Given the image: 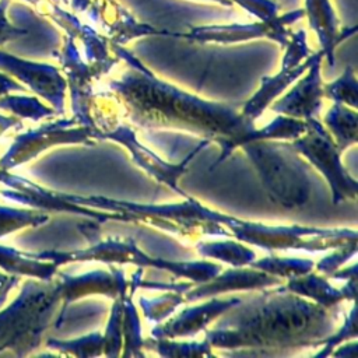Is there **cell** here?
I'll list each match as a JSON object with an SVG mask.
<instances>
[{
  "label": "cell",
  "mask_w": 358,
  "mask_h": 358,
  "mask_svg": "<svg viewBox=\"0 0 358 358\" xmlns=\"http://www.w3.org/2000/svg\"><path fill=\"white\" fill-rule=\"evenodd\" d=\"M11 91H25V87L10 78L7 74L0 73V96L10 94Z\"/></svg>",
  "instance_id": "52a82bcc"
},
{
  "label": "cell",
  "mask_w": 358,
  "mask_h": 358,
  "mask_svg": "<svg viewBox=\"0 0 358 358\" xmlns=\"http://www.w3.org/2000/svg\"><path fill=\"white\" fill-rule=\"evenodd\" d=\"M8 292H10V291H4V292H1V294H0V309H1V306L4 305V302H6V299H7Z\"/></svg>",
  "instance_id": "30bf717a"
},
{
  "label": "cell",
  "mask_w": 358,
  "mask_h": 358,
  "mask_svg": "<svg viewBox=\"0 0 358 358\" xmlns=\"http://www.w3.org/2000/svg\"><path fill=\"white\" fill-rule=\"evenodd\" d=\"M59 299L57 285L27 280L18 296L0 310V354L13 351L22 357L36 348Z\"/></svg>",
  "instance_id": "6da1fadb"
},
{
  "label": "cell",
  "mask_w": 358,
  "mask_h": 358,
  "mask_svg": "<svg viewBox=\"0 0 358 358\" xmlns=\"http://www.w3.org/2000/svg\"><path fill=\"white\" fill-rule=\"evenodd\" d=\"M67 123L69 122L46 123L38 129H31L18 134L0 158V168L10 171L29 162L55 144L76 141L78 134L74 130H67Z\"/></svg>",
  "instance_id": "7a4b0ae2"
},
{
  "label": "cell",
  "mask_w": 358,
  "mask_h": 358,
  "mask_svg": "<svg viewBox=\"0 0 358 358\" xmlns=\"http://www.w3.org/2000/svg\"><path fill=\"white\" fill-rule=\"evenodd\" d=\"M0 109L11 112L20 119L41 120L53 115V109L45 106L36 96L6 94L0 96Z\"/></svg>",
  "instance_id": "5b68a950"
},
{
  "label": "cell",
  "mask_w": 358,
  "mask_h": 358,
  "mask_svg": "<svg viewBox=\"0 0 358 358\" xmlns=\"http://www.w3.org/2000/svg\"><path fill=\"white\" fill-rule=\"evenodd\" d=\"M0 69L17 77L35 94L50 102L59 112L62 110L64 81L53 67L24 62L0 53Z\"/></svg>",
  "instance_id": "3957f363"
},
{
  "label": "cell",
  "mask_w": 358,
  "mask_h": 358,
  "mask_svg": "<svg viewBox=\"0 0 358 358\" xmlns=\"http://www.w3.org/2000/svg\"><path fill=\"white\" fill-rule=\"evenodd\" d=\"M46 221L48 215L43 213L0 204V239L28 227H38Z\"/></svg>",
  "instance_id": "8992f818"
},
{
  "label": "cell",
  "mask_w": 358,
  "mask_h": 358,
  "mask_svg": "<svg viewBox=\"0 0 358 358\" xmlns=\"http://www.w3.org/2000/svg\"><path fill=\"white\" fill-rule=\"evenodd\" d=\"M20 127L21 126V120L17 116H6L0 113V137L3 136V133H6L7 130H10L11 127Z\"/></svg>",
  "instance_id": "9c48e42d"
},
{
  "label": "cell",
  "mask_w": 358,
  "mask_h": 358,
  "mask_svg": "<svg viewBox=\"0 0 358 358\" xmlns=\"http://www.w3.org/2000/svg\"><path fill=\"white\" fill-rule=\"evenodd\" d=\"M18 280L20 275L0 271V294L4 291H11L18 284Z\"/></svg>",
  "instance_id": "ba28073f"
},
{
  "label": "cell",
  "mask_w": 358,
  "mask_h": 358,
  "mask_svg": "<svg viewBox=\"0 0 358 358\" xmlns=\"http://www.w3.org/2000/svg\"><path fill=\"white\" fill-rule=\"evenodd\" d=\"M56 266L57 264L53 262L38 259L35 253L21 252L11 246L0 245V268L8 274L49 281Z\"/></svg>",
  "instance_id": "277c9868"
}]
</instances>
